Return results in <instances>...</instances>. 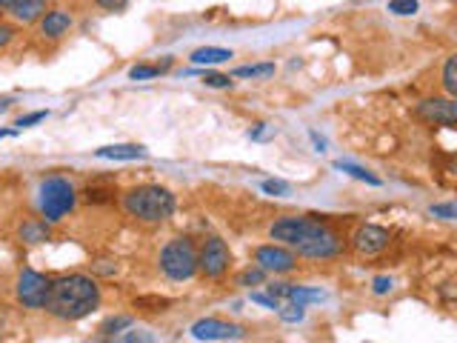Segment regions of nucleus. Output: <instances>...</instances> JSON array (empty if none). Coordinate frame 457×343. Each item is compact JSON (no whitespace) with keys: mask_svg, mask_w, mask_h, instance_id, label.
<instances>
[{"mask_svg":"<svg viewBox=\"0 0 457 343\" xmlns=\"http://www.w3.org/2000/svg\"><path fill=\"white\" fill-rule=\"evenodd\" d=\"M443 89H446L448 94L457 92V58H454V55L446 58V66H443Z\"/></svg>","mask_w":457,"mask_h":343,"instance_id":"obj_24","label":"nucleus"},{"mask_svg":"<svg viewBox=\"0 0 457 343\" xmlns=\"http://www.w3.org/2000/svg\"><path fill=\"white\" fill-rule=\"evenodd\" d=\"M169 66H172V58H169L163 66H146V63H141V66L129 69V77H132V80H149V77H158L160 72H166Z\"/></svg>","mask_w":457,"mask_h":343,"instance_id":"obj_22","label":"nucleus"},{"mask_svg":"<svg viewBox=\"0 0 457 343\" xmlns=\"http://www.w3.org/2000/svg\"><path fill=\"white\" fill-rule=\"evenodd\" d=\"M292 249H297V255H303V258L326 261V258L340 255L343 241H340V235L334 232L331 226H326V223H320V220H312L309 232H306V235H303Z\"/></svg>","mask_w":457,"mask_h":343,"instance_id":"obj_5","label":"nucleus"},{"mask_svg":"<svg viewBox=\"0 0 457 343\" xmlns=\"http://www.w3.org/2000/svg\"><path fill=\"white\" fill-rule=\"evenodd\" d=\"M77 203V192L66 178H46L38 189V206L46 223L63 220Z\"/></svg>","mask_w":457,"mask_h":343,"instance_id":"obj_3","label":"nucleus"},{"mask_svg":"<svg viewBox=\"0 0 457 343\" xmlns=\"http://www.w3.org/2000/svg\"><path fill=\"white\" fill-rule=\"evenodd\" d=\"M49 289H52V281L46 275L35 272V269H23L18 275V283H15V295H18L23 309H46Z\"/></svg>","mask_w":457,"mask_h":343,"instance_id":"obj_6","label":"nucleus"},{"mask_svg":"<svg viewBox=\"0 0 457 343\" xmlns=\"http://www.w3.org/2000/svg\"><path fill=\"white\" fill-rule=\"evenodd\" d=\"M392 286H395V281H392V278H386V275H378V278L372 281V292H375V295H389V292H392Z\"/></svg>","mask_w":457,"mask_h":343,"instance_id":"obj_33","label":"nucleus"},{"mask_svg":"<svg viewBox=\"0 0 457 343\" xmlns=\"http://www.w3.org/2000/svg\"><path fill=\"white\" fill-rule=\"evenodd\" d=\"M189 60L194 66H214V63H226L232 60V49H220V46H203V49H194L189 55Z\"/></svg>","mask_w":457,"mask_h":343,"instance_id":"obj_16","label":"nucleus"},{"mask_svg":"<svg viewBox=\"0 0 457 343\" xmlns=\"http://www.w3.org/2000/svg\"><path fill=\"white\" fill-rule=\"evenodd\" d=\"M21 241L23 244H43V241H49V223L46 220H26L21 226Z\"/></svg>","mask_w":457,"mask_h":343,"instance_id":"obj_18","label":"nucleus"},{"mask_svg":"<svg viewBox=\"0 0 457 343\" xmlns=\"http://www.w3.org/2000/svg\"><path fill=\"white\" fill-rule=\"evenodd\" d=\"M263 135H266V124H260V126H258V129H255V132H252L249 138H255V141H260Z\"/></svg>","mask_w":457,"mask_h":343,"instance_id":"obj_39","label":"nucleus"},{"mask_svg":"<svg viewBox=\"0 0 457 343\" xmlns=\"http://www.w3.org/2000/svg\"><path fill=\"white\" fill-rule=\"evenodd\" d=\"M38 29L46 40H60L63 35H69L72 29V15L66 9H49L43 12V18L38 21Z\"/></svg>","mask_w":457,"mask_h":343,"instance_id":"obj_13","label":"nucleus"},{"mask_svg":"<svg viewBox=\"0 0 457 343\" xmlns=\"http://www.w3.org/2000/svg\"><path fill=\"white\" fill-rule=\"evenodd\" d=\"M94 155L100 160H141V158H149V152L138 143H118V146H100L94 149Z\"/></svg>","mask_w":457,"mask_h":343,"instance_id":"obj_15","label":"nucleus"},{"mask_svg":"<svg viewBox=\"0 0 457 343\" xmlns=\"http://www.w3.org/2000/svg\"><path fill=\"white\" fill-rule=\"evenodd\" d=\"M100 306V286L89 275H66L52 281L46 312L57 320H83Z\"/></svg>","mask_w":457,"mask_h":343,"instance_id":"obj_1","label":"nucleus"},{"mask_svg":"<svg viewBox=\"0 0 457 343\" xmlns=\"http://www.w3.org/2000/svg\"><path fill=\"white\" fill-rule=\"evenodd\" d=\"M255 263L263 269V272H272V275H286L297 266V255L289 252L286 246H258L255 249Z\"/></svg>","mask_w":457,"mask_h":343,"instance_id":"obj_9","label":"nucleus"},{"mask_svg":"<svg viewBox=\"0 0 457 343\" xmlns=\"http://www.w3.org/2000/svg\"><path fill=\"white\" fill-rule=\"evenodd\" d=\"M160 269L169 281H189L197 272V249L192 238H175L160 252Z\"/></svg>","mask_w":457,"mask_h":343,"instance_id":"obj_4","label":"nucleus"},{"mask_svg":"<svg viewBox=\"0 0 457 343\" xmlns=\"http://www.w3.org/2000/svg\"><path fill=\"white\" fill-rule=\"evenodd\" d=\"M252 303H260V306H266V309L277 312V306H280V298H275L272 292H269V295H266V292H252Z\"/></svg>","mask_w":457,"mask_h":343,"instance_id":"obj_31","label":"nucleus"},{"mask_svg":"<svg viewBox=\"0 0 457 343\" xmlns=\"http://www.w3.org/2000/svg\"><path fill=\"white\" fill-rule=\"evenodd\" d=\"M389 232L383 226H372V223H366V226H360L358 232H355V238H352V246L360 252V255H378V252H383L386 246H389Z\"/></svg>","mask_w":457,"mask_h":343,"instance_id":"obj_12","label":"nucleus"},{"mask_svg":"<svg viewBox=\"0 0 457 343\" xmlns=\"http://www.w3.org/2000/svg\"><path fill=\"white\" fill-rule=\"evenodd\" d=\"M94 4H97L100 9H106V12H121V9L129 6V0H94Z\"/></svg>","mask_w":457,"mask_h":343,"instance_id":"obj_34","label":"nucleus"},{"mask_svg":"<svg viewBox=\"0 0 457 343\" xmlns=\"http://www.w3.org/2000/svg\"><path fill=\"white\" fill-rule=\"evenodd\" d=\"M21 0H0V12H12Z\"/></svg>","mask_w":457,"mask_h":343,"instance_id":"obj_38","label":"nucleus"},{"mask_svg":"<svg viewBox=\"0 0 457 343\" xmlns=\"http://www.w3.org/2000/svg\"><path fill=\"white\" fill-rule=\"evenodd\" d=\"M275 63H252V66H238L235 77H272Z\"/></svg>","mask_w":457,"mask_h":343,"instance_id":"obj_21","label":"nucleus"},{"mask_svg":"<svg viewBox=\"0 0 457 343\" xmlns=\"http://www.w3.org/2000/svg\"><path fill=\"white\" fill-rule=\"evenodd\" d=\"M434 217H443V220H454L457 217V209H454V203H434L431 209H429Z\"/></svg>","mask_w":457,"mask_h":343,"instance_id":"obj_32","label":"nucleus"},{"mask_svg":"<svg viewBox=\"0 0 457 343\" xmlns=\"http://www.w3.org/2000/svg\"><path fill=\"white\" fill-rule=\"evenodd\" d=\"M266 281V272L260 266H249L246 272L238 275V286H260Z\"/></svg>","mask_w":457,"mask_h":343,"instance_id":"obj_25","label":"nucleus"},{"mask_svg":"<svg viewBox=\"0 0 457 343\" xmlns=\"http://www.w3.org/2000/svg\"><path fill=\"white\" fill-rule=\"evenodd\" d=\"M340 172H346V175H352V178H358V180H363V183H369V186H380V178H375L369 169H363V166H358V163H349V160H337L334 163Z\"/></svg>","mask_w":457,"mask_h":343,"instance_id":"obj_20","label":"nucleus"},{"mask_svg":"<svg viewBox=\"0 0 457 343\" xmlns=\"http://www.w3.org/2000/svg\"><path fill=\"white\" fill-rule=\"evenodd\" d=\"M414 114L426 124L451 129L457 124V103L451 97H429V100H420L414 106Z\"/></svg>","mask_w":457,"mask_h":343,"instance_id":"obj_8","label":"nucleus"},{"mask_svg":"<svg viewBox=\"0 0 457 343\" xmlns=\"http://www.w3.org/2000/svg\"><path fill=\"white\" fill-rule=\"evenodd\" d=\"M309 138H312V143L317 146V152H323V149H326V141H323L317 132H309Z\"/></svg>","mask_w":457,"mask_h":343,"instance_id":"obj_37","label":"nucleus"},{"mask_svg":"<svg viewBox=\"0 0 457 343\" xmlns=\"http://www.w3.org/2000/svg\"><path fill=\"white\" fill-rule=\"evenodd\" d=\"M46 118H49V111L40 109V111H32V114H23V118H18L15 126H18V129H29V126H35V124H40V121H46Z\"/></svg>","mask_w":457,"mask_h":343,"instance_id":"obj_29","label":"nucleus"},{"mask_svg":"<svg viewBox=\"0 0 457 343\" xmlns=\"http://www.w3.org/2000/svg\"><path fill=\"white\" fill-rule=\"evenodd\" d=\"M203 83H206V86H211V89H228V86H232V77H228V75L206 72V75H203Z\"/></svg>","mask_w":457,"mask_h":343,"instance_id":"obj_30","label":"nucleus"},{"mask_svg":"<svg viewBox=\"0 0 457 343\" xmlns=\"http://www.w3.org/2000/svg\"><path fill=\"white\" fill-rule=\"evenodd\" d=\"M269 292L275 298H283V300H294V303H317L323 300V292L320 289H306V286H294V283H272Z\"/></svg>","mask_w":457,"mask_h":343,"instance_id":"obj_14","label":"nucleus"},{"mask_svg":"<svg viewBox=\"0 0 457 343\" xmlns=\"http://www.w3.org/2000/svg\"><path fill=\"white\" fill-rule=\"evenodd\" d=\"M135 306H141V309H146V312H166L169 300H166V298H138Z\"/></svg>","mask_w":457,"mask_h":343,"instance_id":"obj_28","label":"nucleus"},{"mask_svg":"<svg viewBox=\"0 0 457 343\" xmlns=\"http://www.w3.org/2000/svg\"><path fill=\"white\" fill-rule=\"evenodd\" d=\"M12 38H15V29L9 23H0V49H6L12 43Z\"/></svg>","mask_w":457,"mask_h":343,"instance_id":"obj_35","label":"nucleus"},{"mask_svg":"<svg viewBox=\"0 0 457 343\" xmlns=\"http://www.w3.org/2000/svg\"><path fill=\"white\" fill-rule=\"evenodd\" d=\"M228 263H232V252H228L226 241H220V238H209L203 244V249L197 252V269L209 281H220L228 272Z\"/></svg>","mask_w":457,"mask_h":343,"instance_id":"obj_7","label":"nucleus"},{"mask_svg":"<svg viewBox=\"0 0 457 343\" xmlns=\"http://www.w3.org/2000/svg\"><path fill=\"white\" fill-rule=\"evenodd\" d=\"M312 220L314 217H280V220H275L272 226H269V238L272 241H280V244H286V246H294L306 232H309V226H312Z\"/></svg>","mask_w":457,"mask_h":343,"instance_id":"obj_11","label":"nucleus"},{"mask_svg":"<svg viewBox=\"0 0 457 343\" xmlns=\"http://www.w3.org/2000/svg\"><path fill=\"white\" fill-rule=\"evenodd\" d=\"M389 12H392V15H400V18L414 15V12H417V0H392V4H389Z\"/></svg>","mask_w":457,"mask_h":343,"instance_id":"obj_26","label":"nucleus"},{"mask_svg":"<svg viewBox=\"0 0 457 343\" xmlns=\"http://www.w3.org/2000/svg\"><path fill=\"white\" fill-rule=\"evenodd\" d=\"M9 135H15L12 129H0V138H9Z\"/></svg>","mask_w":457,"mask_h":343,"instance_id":"obj_40","label":"nucleus"},{"mask_svg":"<svg viewBox=\"0 0 457 343\" xmlns=\"http://www.w3.org/2000/svg\"><path fill=\"white\" fill-rule=\"evenodd\" d=\"M123 209L135 220L163 223L175 212V195L163 186H138V189L123 195Z\"/></svg>","mask_w":457,"mask_h":343,"instance_id":"obj_2","label":"nucleus"},{"mask_svg":"<svg viewBox=\"0 0 457 343\" xmlns=\"http://www.w3.org/2000/svg\"><path fill=\"white\" fill-rule=\"evenodd\" d=\"M43 12H46V0H21V4L9 12L18 23H35V21H40L43 18Z\"/></svg>","mask_w":457,"mask_h":343,"instance_id":"obj_17","label":"nucleus"},{"mask_svg":"<svg viewBox=\"0 0 457 343\" xmlns=\"http://www.w3.org/2000/svg\"><path fill=\"white\" fill-rule=\"evenodd\" d=\"M260 189H263L266 195H272V197H286V195H289V183H286V180H263Z\"/></svg>","mask_w":457,"mask_h":343,"instance_id":"obj_27","label":"nucleus"},{"mask_svg":"<svg viewBox=\"0 0 457 343\" xmlns=\"http://www.w3.org/2000/svg\"><path fill=\"white\" fill-rule=\"evenodd\" d=\"M277 315H280L283 323H300V320L306 317V309H303V303L289 300L286 306H277Z\"/></svg>","mask_w":457,"mask_h":343,"instance_id":"obj_23","label":"nucleus"},{"mask_svg":"<svg viewBox=\"0 0 457 343\" xmlns=\"http://www.w3.org/2000/svg\"><path fill=\"white\" fill-rule=\"evenodd\" d=\"M132 326V317L129 315H111V317H106L103 323H100V337H114L118 332H123V329H129Z\"/></svg>","mask_w":457,"mask_h":343,"instance_id":"obj_19","label":"nucleus"},{"mask_svg":"<svg viewBox=\"0 0 457 343\" xmlns=\"http://www.w3.org/2000/svg\"><path fill=\"white\" fill-rule=\"evenodd\" d=\"M121 340L132 343V340H155L152 334H143V332H129V334H121Z\"/></svg>","mask_w":457,"mask_h":343,"instance_id":"obj_36","label":"nucleus"},{"mask_svg":"<svg viewBox=\"0 0 457 343\" xmlns=\"http://www.w3.org/2000/svg\"><path fill=\"white\" fill-rule=\"evenodd\" d=\"M189 332L194 340H238V337H243V329L238 323H226L217 317H203V320L192 323Z\"/></svg>","mask_w":457,"mask_h":343,"instance_id":"obj_10","label":"nucleus"}]
</instances>
